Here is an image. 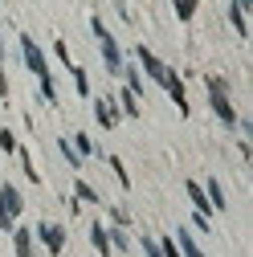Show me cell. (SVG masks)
<instances>
[{
	"instance_id": "3",
	"label": "cell",
	"mask_w": 253,
	"mask_h": 257,
	"mask_svg": "<svg viewBox=\"0 0 253 257\" xmlns=\"http://www.w3.org/2000/svg\"><path fill=\"white\" fill-rule=\"evenodd\" d=\"M21 57H25V66L33 70L37 78H45V74H49V66H45V53L37 49V41L29 37V33H21Z\"/></svg>"
},
{
	"instance_id": "2",
	"label": "cell",
	"mask_w": 253,
	"mask_h": 257,
	"mask_svg": "<svg viewBox=\"0 0 253 257\" xmlns=\"http://www.w3.org/2000/svg\"><path fill=\"white\" fill-rule=\"evenodd\" d=\"M37 241L49 249V257H57L61 249H66V229L53 224V220H41V224H37Z\"/></svg>"
},
{
	"instance_id": "27",
	"label": "cell",
	"mask_w": 253,
	"mask_h": 257,
	"mask_svg": "<svg viewBox=\"0 0 253 257\" xmlns=\"http://www.w3.org/2000/svg\"><path fill=\"white\" fill-rule=\"evenodd\" d=\"M0 94H9V78H5V70H0Z\"/></svg>"
},
{
	"instance_id": "24",
	"label": "cell",
	"mask_w": 253,
	"mask_h": 257,
	"mask_svg": "<svg viewBox=\"0 0 253 257\" xmlns=\"http://www.w3.org/2000/svg\"><path fill=\"white\" fill-rule=\"evenodd\" d=\"M0 151H17V135L13 131H0Z\"/></svg>"
},
{
	"instance_id": "26",
	"label": "cell",
	"mask_w": 253,
	"mask_h": 257,
	"mask_svg": "<svg viewBox=\"0 0 253 257\" xmlns=\"http://www.w3.org/2000/svg\"><path fill=\"white\" fill-rule=\"evenodd\" d=\"M160 253H164V257H180V249H176V241H160Z\"/></svg>"
},
{
	"instance_id": "19",
	"label": "cell",
	"mask_w": 253,
	"mask_h": 257,
	"mask_svg": "<svg viewBox=\"0 0 253 257\" xmlns=\"http://www.w3.org/2000/svg\"><path fill=\"white\" fill-rule=\"evenodd\" d=\"M196 5H200V0H176V17H180V21H188V17L196 13Z\"/></svg>"
},
{
	"instance_id": "28",
	"label": "cell",
	"mask_w": 253,
	"mask_h": 257,
	"mask_svg": "<svg viewBox=\"0 0 253 257\" xmlns=\"http://www.w3.org/2000/svg\"><path fill=\"white\" fill-rule=\"evenodd\" d=\"M233 5H237V9H253V0H233Z\"/></svg>"
},
{
	"instance_id": "5",
	"label": "cell",
	"mask_w": 253,
	"mask_h": 257,
	"mask_svg": "<svg viewBox=\"0 0 253 257\" xmlns=\"http://www.w3.org/2000/svg\"><path fill=\"white\" fill-rule=\"evenodd\" d=\"M94 114H98V122L106 126V131L118 126V106H114V98H94Z\"/></svg>"
},
{
	"instance_id": "17",
	"label": "cell",
	"mask_w": 253,
	"mask_h": 257,
	"mask_svg": "<svg viewBox=\"0 0 253 257\" xmlns=\"http://www.w3.org/2000/svg\"><path fill=\"white\" fill-rule=\"evenodd\" d=\"M74 151H78V155H94L98 147H94V139H90V135H74Z\"/></svg>"
},
{
	"instance_id": "20",
	"label": "cell",
	"mask_w": 253,
	"mask_h": 257,
	"mask_svg": "<svg viewBox=\"0 0 253 257\" xmlns=\"http://www.w3.org/2000/svg\"><path fill=\"white\" fill-rule=\"evenodd\" d=\"M106 164L114 168V176H118V184H122V188H126V184H131V176H126V168H122V159H118V155H110V159H106Z\"/></svg>"
},
{
	"instance_id": "6",
	"label": "cell",
	"mask_w": 253,
	"mask_h": 257,
	"mask_svg": "<svg viewBox=\"0 0 253 257\" xmlns=\"http://www.w3.org/2000/svg\"><path fill=\"white\" fill-rule=\"evenodd\" d=\"M98 45H102V57H106V70L118 78V74H122V66H126V61H122V49L114 45V37H102Z\"/></svg>"
},
{
	"instance_id": "1",
	"label": "cell",
	"mask_w": 253,
	"mask_h": 257,
	"mask_svg": "<svg viewBox=\"0 0 253 257\" xmlns=\"http://www.w3.org/2000/svg\"><path fill=\"white\" fill-rule=\"evenodd\" d=\"M21 208H25V200H21V192L13 188V184H0V229H17V216H21Z\"/></svg>"
},
{
	"instance_id": "8",
	"label": "cell",
	"mask_w": 253,
	"mask_h": 257,
	"mask_svg": "<svg viewBox=\"0 0 253 257\" xmlns=\"http://www.w3.org/2000/svg\"><path fill=\"white\" fill-rule=\"evenodd\" d=\"M90 241H94V249H98L102 257H110V253H114V249H110V237H106L102 224H90Z\"/></svg>"
},
{
	"instance_id": "9",
	"label": "cell",
	"mask_w": 253,
	"mask_h": 257,
	"mask_svg": "<svg viewBox=\"0 0 253 257\" xmlns=\"http://www.w3.org/2000/svg\"><path fill=\"white\" fill-rule=\"evenodd\" d=\"M13 245H17V257H33V233L29 229H13Z\"/></svg>"
},
{
	"instance_id": "23",
	"label": "cell",
	"mask_w": 253,
	"mask_h": 257,
	"mask_svg": "<svg viewBox=\"0 0 253 257\" xmlns=\"http://www.w3.org/2000/svg\"><path fill=\"white\" fill-rule=\"evenodd\" d=\"M53 53L61 57V66H66V70L74 66V61H70V49H66V41H53Z\"/></svg>"
},
{
	"instance_id": "16",
	"label": "cell",
	"mask_w": 253,
	"mask_h": 257,
	"mask_svg": "<svg viewBox=\"0 0 253 257\" xmlns=\"http://www.w3.org/2000/svg\"><path fill=\"white\" fill-rule=\"evenodd\" d=\"M229 21H233V29H237L241 37L249 33V25H245V9H237V5H233V9H229Z\"/></svg>"
},
{
	"instance_id": "22",
	"label": "cell",
	"mask_w": 253,
	"mask_h": 257,
	"mask_svg": "<svg viewBox=\"0 0 253 257\" xmlns=\"http://www.w3.org/2000/svg\"><path fill=\"white\" fill-rule=\"evenodd\" d=\"M180 245H184V257H204V253L196 249V241L188 237V233H180Z\"/></svg>"
},
{
	"instance_id": "14",
	"label": "cell",
	"mask_w": 253,
	"mask_h": 257,
	"mask_svg": "<svg viewBox=\"0 0 253 257\" xmlns=\"http://www.w3.org/2000/svg\"><path fill=\"white\" fill-rule=\"evenodd\" d=\"M70 74H74V86H78V94L86 98V94H90V78H86V70H82V66H70Z\"/></svg>"
},
{
	"instance_id": "18",
	"label": "cell",
	"mask_w": 253,
	"mask_h": 257,
	"mask_svg": "<svg viewBox=\"0 0 253 257\" xmlns=\"http://www.w3.org/2000/svg\"><path fill=\"white\" fill-rule=\"evenodd\" d=\"M208 204H212V208H225V192H220L216 180H208Z\"/></svg>"
},
{
	"instance_id": "25",
	"label": "cell",
	"mask_w": 253,
	"mask_h": 257,
	"mask_svg": "<svg viewBox=\"0 0 253 257\" xmlns=\"http://www.w3.org/2000/svg\"><path fill=\"white\" fill-rule=\"evenodd\" d=\"M110 220L126 229V224H131V212H126V208H110Z\"/></svg>"
},
{
	"instance_id": "12",
	"label": "cell",
	"mask_w": 253,
	"mask_h": 257,
	"mask_svg": "<svg viewBox=\"0 0 253 257\" xmlns=\"http://www.w3.org/2000/svg\"><path fill=\"white\" fill-rule=\"evenodd\" d=\"M57 151L66 155V164H70V168H82V155L74 151V143H66V139H57Z\"/></svg>"
},
{
	"instance_id": "15",
	"label": "cell",
	"mask_w": 253,
	"mask_h": 257,
	"mask_svg": "<svg viewBox=\"0 0 253 257\" xmlns=\"http://www.w3.org/2000/svg\"><path fill=\"white\" fill-rule=\"evenodd\" d=\"M41 98H45L49 106H57V86H53V78H49V74L41 78Z\"/></svg>"
},
{
	"instance_id": "13",
	"label": "cell",
	"mask_w": 253,
	"mask_h": 257,
	"mask_svg": "<svg viewBox=\"0 0 253 257\" xmlns=\"http://www.w3.org/2000/svg\"><path fill=\"white\" fill-rule=\"evenodd\" d=\"M118 106H122L126 114H131V118L139 114V98H135V94H131V90H122V94H118Z\"/></svg>"
},
{
	"instance_id": "21",
	"label": "cell",
	"mask_w": 253,
	"mask_h": 257,
	"mask_svg": "<svg viewBox=\"0 0 253 257\" xmlns=\"http://www.w3.org/2000/svg\"><path fill=\"white\" fill-rule=\"evenodd\" d=\"M110 249H131V237L122 229H110Z\"/></svg>"
},
{
	"instance_id": "4",
	"label": "cell",
	"mask_w": 253,
	"mask_h": 257,
	"mask_svg": "<svg viewBox=\"0 0 253 257\" xmlns=\"http://www.w3.org/2000/svg\"><path fill=\"white\" fill-rule=\"evenodd\" d=\"M135 57L143 61V70H147V78H151V82H160V86L168 82V74H172V70H168V66H164V61L155 57V53H151L147 45H135Z\"/></svg>"
},
{
	"instance_id": "7",
	"label": "cell",
	"mask_w": 253,
	"mask_h": 257,
	"mask_svg": "<svg viewBox=\"0 0 253 257\" xmlns=\"http://www.w3.org/2000/svg\"><path fill=\"white\" fill-rule=\"evenodd\" d=\"M168 90H172V102H176V110L180 114H188V94H184V82L176 78V74H168V82H164Z\"/></svg>"
},
{
	"instance_id": "11",
	"label": "cell",
	"mask_w": 253,
	"mask_h": 257,
	"mask_svg": "<svg viewBox=\"0 0 253 257\" xmlns=\"http://www.w3.org/2000/svg\"><path fill=\"white\" fill-rule=\"evenodd\" d=\"M188 196H192V204H196V212H200V216H208V208H212V204H208V196H204V188H200V184L188 180Z\"/></svg>"
},
{
	"instance_id": "10",
	"label": "cell",
	"mask_w": 253,
	"mask_h": 257,
	"mask_svg": "<svg viewBox=\"0 0 253 257\" xmlns=\"http://www.w3.org/2000/svg\"><path fill=\"white\" fill-rule=\"evenodd\" d=\"M74 196H78V204H102V196H98V192H94L86 180H78V184H74Z\"/></svg>"
}]
</instances>
